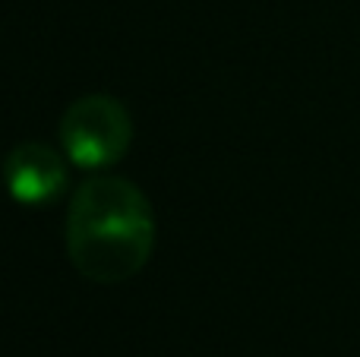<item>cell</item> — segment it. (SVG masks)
<instances>
[{"label": "cell", "instance_id": "3", "mask_svg": "<svg viewBox=\"0 0 360 357\" xmlns=\"http://www.w3.org/2000/svg\"><path fill=\"white\" fill-rule=\"evenodd\" d=\"M4 183L10 196L22 206L57 202L70 187L67 155L48 143H19L4 158Z\"/></svg>", "mask_w": 360, "mask_h": 357}, {"label": "cell", "instance_id": "2", "mask_svg": "<svg viewBox=\"0 0 360 357\" xmlns=\"http://www.w3.org/2000/svg\"><path fill=\"white\" fill-rule=\"evenodd\" d=\"M57 136L70 164L101 171L127 155L133 143V117L114 95H82L60 114Z\"/></svg>", "mask_w": 360, "mask_h": 357}, {"label": "cell", "instance_id": "1", "mask_svg": "<svg viewBox=\"0 0 360 357\" xmlns=\"http://www.w3.org/2000/svg\"><path fill=\"white\" fill-rule=\"evenodd\" d=\"M155 250V212L127 177L95 174L70 196L67 257L86 282L120 285L146 269Z\"/></svg>", "mask_w": 360, "mask_h": 357}]
</instances>
